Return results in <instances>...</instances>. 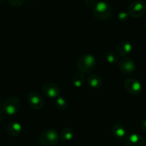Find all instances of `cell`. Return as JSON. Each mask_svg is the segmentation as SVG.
<instances>
[{
	"label": "cell",
	"instance_id": "6da1fadb",
	"mask_svg": "<svg viewBox=\"0 0 146 146\" xmlns=\"http://www.w3.org/2000/svg\"><path fill=\"white\" fill-rule=\"evenodd\" d=\"M76 65L81 72L90 73L96 66V59L92 54H82L77 60Z\"/></svg>",
	"mask_w": 146,
	"mask_h": 146
},
{
	"label": "cell",
	"instance_id": "7a4b0ae2",
	"mask_svg": "<svg viewBox=\"0 0 146 146\" xmlns=\"http://www.w3.org/2000/svg\"><path fill=\"white\" fill-rule=\"evenodd\" d=\"M38 142L42 146H54L59 142L58 133L54 129H47L40 134Z\"/></svg>",
	"mask_w": 146,
	"mask_h": 146
},
{
	"label": "cell",
	"instance_id": "3957f363",
	"mask_svg": "<svg viewBox=\"0 0 146 146\" xmlns=\"http://www.w3.org/2000/svg\"><path fill=\"white\" fill-rule=\"evenodd\" d=\"M94 17L99 21H105L109 19L112 15V8L105 2H99L96 3L93 7Z\"/></svg>",
	"mask_w": 146,
	"mask_h": 146
},
{
	"label": "cell",
	"instance_id": "277c9868",
	"mask_svg": "<svg viewBox=\"0 0 146 146\" xmlns=\"http://www.w3.org/2000/svg\"><path fill=\"white\" fill-rule=\"evenodd\" d=\"M20 101L15 96H10L7 98L2 105V110L8 115H14L20 108Z\"/></svg>",
	"mask_w": 146,
	"mask_h": 146
},
{
	"label": "cell",
	"instance_id": "5b68a950",
	"mask_svg": "<svg viewBox=\"0 0 146 146\" xmlns=\"http://www.w3.org/2000/svg\"><path fill=\"white\" fill-rule=\"evenodd\" d=\"M127 12L133 18L142 17L146 12L145 3L141 0L134 1L129 5Z\"/></svg>",
	"mask_w": 146,
	"mask_h": 146
},
{
	"label": "cell",
	"instance_id": "8992f818",
	"mask_svg": "<svg viewBox=\"0 0 146 146\" xmlns=\"http://www.w3.org/2000/svg\"><path fill=\"white\" fill-rule=\"evenodd\" d=\"M124 88L125 90L133 95H138L142 91V84L139 80L135 78H128L124 82Z\"/></svg>",
	"mask_w": 146,
	"mask_h": 146
},
{
	"label": "cell",
	"instance_id": "52a82bcc",
	"mask_svg": "<svg viewBox=\"0 0 146 146\" xmlns=\"http://www.w3.org/2000/svg\"><path fill=\"white\" fill-rule=\"evenodd\" d=\"M119 69L123 74L126 75H132L135 70V63L132 59L124 57L118 62Z\"/></svg>",
	"mask_w": 146,
	"mask_h": 146
},
{
	"label": "cell",
	"instance_id": "ba28073f",
	"mask_svg": "<svg viewBox=\"0 0 146 146\" xmlns=\"http://www.w3.org/2000/svg\"><path fill=\"white\" fill-rule=\"evenodd\" d=\"M27 102L29 106L34 110H40L44 108V100L41 95L36 92H31L27 96Z\"/></svg>",
	"mask_w": 146,
	"mask_h": 146
},
{
	"label": "cell",
	"instance_id": "9c48e42d",
	"mask_svg": "<svg viewBox=\"0 0 146 146\" xmlns=\"http://www.w3.org/2000/svg\"><path fill=\"white\" fill-rule=\"evenodd\" d=\"M42 92L47 98H57L60 95V88L54 82H47L43 85Z\"/></svg>",
	"mask_w": 146,
	"mask_h": 146
},
{
	"label": "cell",
	"instance_id": "30bf717a",
	"mask_svg": "<svg viewBox=\"0 0 146 146\" xmlns=\"http://www.w3.org/2000/svg\"><path fill=\"white\" fill-rule=\"evenodd\" d=\"M125 144V146H145V141L141 135L133 133L126 137Z\"/></svg>",
	"mask_w": 146,
	"mask_h": 146
},
{
	"label": "cell",
	"instance_id": "8fae6325",
	"mask_svg": "<svg viewBox=\"0 0 146 146\" xmlns=\"http://www.w3.org/2000/svg\"><path fill=\"white\" fill-rule=\"evenodd\" d=\"M133 50L132 44L128 41H123L117 45V54L122 57H125L130 54Z\"/></svg>",
	"mask_w": 146,
	"mask_h": 146
},
{
	"label": "cell",
	"instance_id": "7c38bea8",
	"mask_svg": "<svg viewBox=\"0 0 146 146\" xmlns=\"http://www.w3.org/2000/svg\"><path fill=\"white\" fill-rule=\"evenodd\" d=\"M7 131L9 135L17 137L22 133V127L20 123L17 122H12V123H9L7 126Z\"/></svg>",
	"mask_w": 146,
	"mask_h": 146
},
{
	"label": "cell",
	"instance_id": "4fadbf2b",
	"mask_svg": "<svg viewBox=\"0 0 146 146\" xmlns=\"http://www.w3.org/2000/svg\"><path fill=\"white\" fill-rule=\"evenodd\" d=\"M87 83L90 88L93 89H98L100 88L102 84V80L99 75L96 74H91L87 78Z\"/></svg>",
	"mask_w": 146,
	"mask_h": 146
},
{
	"label": "cell",
	"instance_id": "5bb4252c",
	"mask_svg": "<svg viewBox=\"0 0 146 146\" xmlns=\"http://www.w3.org/2000/svg\"><path fill=\"white\" fill-rule=\"evenodd\" d=\"M112 133L117 138H123L126 135V128L123 125L117 123L112 127Z\"/></svg>",
	"mask_w": 146,
	"mask_h": 146
},
{
	"label": "cell",
	"instance_id": "9a60e30c",
	"mask_svg": "<svg viewBox=\"0 0 146 146\" xmlns=\"http://www.w3.org/2000/svg\"><path fill=\"white\" fill-rule=\"evenodd\" d=\"M86 81L84 73L82 72H78L75 74V75L72 78V84L76 88H81L83 86Z\"/></svg>",
	"mask_w": 146,
	"mask_h": 146
},
{
	"label": "cell",
	"instance_id": "2e32d148",
	"mask_svg": "<svg viewBox=\"0 0 146 146\" xmlns=\"http://www.w3.org/2000/svg\"><path fill=\"white\" fill-rule=\"evenodd\" d=\"M73 137H74V130L71 127H66L62 130L60 137L63 142L70 141Z\"/></svg>",
	"mask_w": 146,
	"mask_h": 146
},
{
	"label": "cell",
	"instance_id": "e0dca14e",
	"mask_svg": "<svg viewBox=\"0 0 146 146\" xmlns=\"http://www.w3.org/2000/svg\"><path fill=\"white\" fill-rule=\"evenodd\" d=\"M106 60L110 64H115L118 62V54L114 51H108L105 54Z\"/></svg>",
	"mask_w": 146,
	"mask_h": 146
},
{
	"label": "cell",
	"instance_id": "ac0fdd59",
	"mask_svg": "<svg viewBox=\"0 0 146 146\" xmlns=\"http://www.w3.org/2000/svg\"><path fill=\"white\" fill-rule=\"evenodd\" d=\"M55 105L57 109L64 110L67 109V106H68V103H67V101L64 98H62V97H57L56 98Z\"/></svg>",
	"mask_w": 146,
	"mask_h": 146
},
{
	"label": "cell",
	"instance_id": "d6986e66",
	"mask_svg": "<svg viewBox=\"0 0 146 146\" xmlns=\"http://www.w3.org/2000/svg\"><path fill=\"white\" fill-rule=\"evenodd\" d=\"M129 16H130V15H129L128 12H120L118 15H117V19L120 21V22H126V21L127 20Z\"/></svg>",
	"mask_w": 146,
	"mask_h": 146
},
{
	"label": "cell",
	"instance_id": "ffe728a7",
	"mask_svg": "<svg viewBox=\"0 0 146 146\" xmlns=\"http://www.w3.org/2000/svg\"><path fill=\"white\" fill-rule=\"evenodd\" d=\"M9 5L14 7H19L25 2V0H8Z\"/></svg>",
	"mask_w": 146,
	"mask_h": 146
},
{
	"label": "cell",
	"instance_id": "44dd1931",
	"mask_svg": "<svg viewBox=\"0 0 146 146\" xmlns=\"http://www.w3.org/2000/svg\"><path fill=\"white\" fill-rule=\"evenodd\" d=\"M85 4L89 7H94L96 5L95 0H85Z\"/></svg>",
	"mask_w": 146,
	"mask_h": 146
},
{
	"label": "cell",
	"instance_id": "7402d4cb",
	"mask_svg": "<svg viewBox=\"0 0 146 146\" xmlns=\"http://www.w3.org/2000/svg\"><path fill=\"white\" fill-rule=\"evenodd\" d=\"M140 127H141L143 130L146 131V118L143 119L140 121Z\"/></svg>",
	"mask_w": 146,
	"mask_h": 146
},
{
	"label": "cell",
	"instance_id": "603a6c76",
	"mask_svg": "<svg viewBox=\"0 0 146 146\" xmlns=\"http://www.w3.org/2000/svg\"><path fill=\"white\" fill-rule=\"evenodd\" d=\"M1 105H2V102H1V99H0V108H1Z\"/></svg>",
	"mask_w": 146,
	"mask_h": 146
},
{
	"label": "cell",
	"instance_id": "cb8c5ba5",
	"mask_svg": "<svg viewBox=\"0 0 146 146\" xmlns=\"http://www.w3.org/2000/svg\"><path fill=\"white\" fill-rule=\"evenodd\" d=\"M145 29H146V21H145Z\"/></svg>",
	"mask_w": 146,
	"mask_h": 146
},
{
	"label": "cell",
	"instance_id": "d4e9b609",
	"mask_svg": "<svg viewBox=\"0 0 146 146\" xmlns=\"http://www.w3.org/2000/svg\"><path fill=\"white\" fill-rule=\"evenodd\" d=\"M2 2V0H0V2Z\"/></svg>",
	"mask_w": 146,
	"mask_h": 146
},
{
	"label": "cell",
	"instance_id": "484cf974",
	"mask_svg": "<svg viewBox=\"0 0 146 146\" xmlns=\"http://www.w3.org/2000/svg\"></svg>",
	"mask_w": 146,
	"mask_h": 146
}]
</instances>
